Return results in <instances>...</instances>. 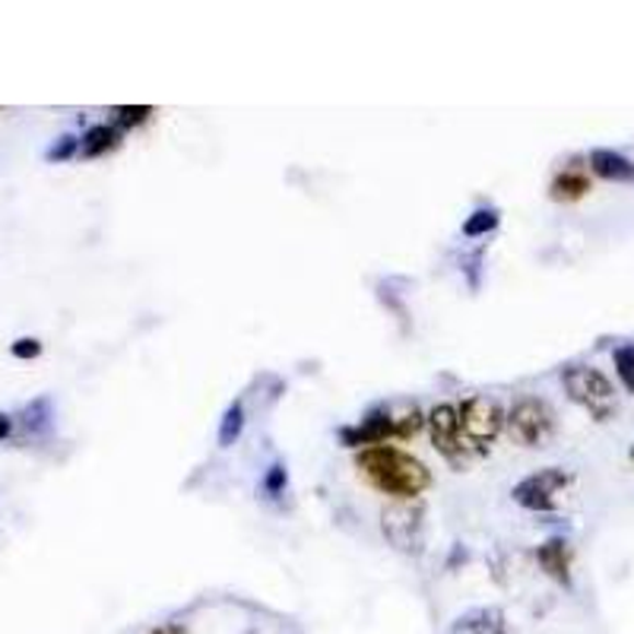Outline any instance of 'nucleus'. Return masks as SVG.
Masks as SVG:
<instances>
[{"mask_svg":"<svg viewBox=\"0 0 634 634\" xmlns=\"http://www.w3.org/2000/svg\"><path fill=\"white\" fill-rule=\"evenodd\" d=\"M537 558H540V565L545 568L549 577H555L562 587H572V549L565 540H549L537 549Z\"/></svg>","mask_w":634,"mask_h":634,"instance_id":"obj_11","label":"nucleus"},{"mask_svg":"<svg viewBox=\"0 0 634 634\" xmlns=\"http://www.w3.org/2000/svg\"><path fill=\"white\" fill-rule=\"evenodd\" d=\"M590 191V178L580 169H565L552 182V197L555 200H580Z\"/></svg>","mask_w":634,"mask_h":634,"instance_id":"obj_12","label":"nucleus"},{"mask_svg":"<svg viewBox=\"0 0 634 634\" xmlns=\"http://www.w3.org/2000/svg\"><path fill=\"white\" fill-rule=\"evenodd\" d=\"M632 460H634V451H632Z\"/></svg>","mask_w":634,"mask_h":634,"instance_id":"obj_25","label":"nucleus"},{"mask_svg":"<svg viewBox=\"0 0 634 634\" xmlns=\"http://www.w3.org/2000/svg\"><path fill=\"white\" fill-rule=\"evenodd\" d=\"M480 261H483V251H476V254L466 261V264H470V267H466V270H470V286H473V289L480 286V276H476V270H480Z\"/></svg>","mask_w":634,"mask_h":634,"instance_id":"obj_22","label":"nucleus"},{"mask_svg":"<svg viewBox=\"0 0 634 634\" xmlns=\"http://www.w3.org/2000/svg\"><path fill=\"white\" fill-rule=\"evenodd\" d=\"M77 147H80L77 137H61L51 150L45 152V155H48V162H64V159H70V155L77 152Z\"/></svg>","mask_w":634,"mask_h":634,"instance_id":"obj_20","label":"nucleus"},{"mask_svg":"<svg viewBox=\"0 0 634 634\" xmlns=\"http://www.w3.org/2000/svg\"><path fill=\"white\" fill-rule=\"evenodd\" d=\"M451 634H511L508 615L498 606H480L463 612L451 625Z\"/></svg>","mask_w":634,"mask_h":634,"instance_id":"obj_9","label":"nucleus"},{"mask_svg":"<svg viewBox=\"0 0 634 634\" xmlns=\"http://www.w3.org/2000/svg\"><path fill=\"white\" fill-rule=\"evenodd\" d=\"M612 362H615V374L622 381V388L629 393H634V346L625 343L612 353Z\"/></svg>","mask_w":634,"mask_h":634,"instance_id":"obj_17","label":"nucleus"},{"mask_svg":"<svg viewBox=\"0 0 634 634\" xmlns=\"http://www.w3.org/2000/svg\"><path fill=\"white\" fill-rule=\"evenodd\" d=\"M562 384L577 406H584L597 423H606L615 413V388L609 384L603 371L590 368V365H572L562 371Z\"/></svg>","mask_w":634,"mask_h":634,"instance_id":"obj_2","label":"nucleus"},{"mask_svg":"<svg viewBox=\"0 0 634 634\" xmlns=\"http://www.w3.org/2000/svg\"><path fill=\"white\" fill-rule=\"evenodd\" d=\"M460 416V431L473 441V445H492L505 425V410L495 396H485V393H473L460 403L457 410Z\"/></svg>","mask_w":634,"mask_h":634,"instance_id":"obj_4","label":"nucleus"},{"mask_svg":"<svg viewBox=\"0 0 634 634\" xmlns=\"http://www.w3.org/2000/svg\"><path fill=\"white\" fill-rule=\"evenodd\" d=\"M590 169L597 178L612 184H634V162L629 155L615 150H593L590 152Z\"/></svg>","mask_w":634,"mask_h":634,"instance_id":"obj_10","label":"nucleus"},{"mask_svg":"<svg viewBox=\"0 0 634 634\" xmlns=\"http://www.w3.org/2000/svg\"><path fill=\"white\" fill-rule=\"evenodd\" d=\"M286 485H289L286 466H283V463H273L270 470L264 473V483H261L264 495H267V498H279V495L286 492Z\"/></svg>","mask_w":634,"mask_h":634,"instance_id":"obj_18","label":"nucleus"},{"mask_svg":"<svg viewBox=\"0 0 634 634\" xmlns=\"http://www.w3.org/2000/svg\"><path fill=\"white\" fill-rule=\"evenodd\" d=\"M242 431H244V406L242 403H232V406L222 413V423H219V435H216L219 448H232V445H239Z\"/></svg>","mask_w":634,"mask_h":634,"instance_id":"obj_14","label":"nucleus"},{"mask_svg":"<svg viewBox=\"0 0 634 634\" xmlns=\"http://www.w3.org/2000/svg\"><path fill=\"white\" fill-rule=\"evenodd\" d=\"M115 115H118V124L122 127H134V124H143L152 115L150 105H137V108H115Z\"/></svg>","mask_w":634,"mask_h":634,"instance_id":"obj_19","label":"nucleus"},{"mask_svg":"<svg viewBox=\"0 0 634 634\" xmlns=\"http://www.w3.org/2000/svg\"><path fill=\"white\" fill-rule=\"evenodd\" d=\"M428 428H431V441L438 453H445L448 460H460L463 445H460V416L451 403H438L428 413Z\"/></svg>","mask_w":634,"mask_h":634,"instance_id":"obj_8","label":"nucleus"},{"mask_svg":"<svg viewBox=\"0 0 634 634\" xmlns=\"http://www.w3.org/2000/svg\"><path fill=\"white\" fill-rule=\"evenodd\" d=\"M115 147H118V130L108 127V124L90 127V130L83 134V140H80V152H83L87 159H95V155L115 150Z\"/></svg>","mask_w":634,"mask_h":634,"instance_id":"obj_13","label":"nucleus"},{"mask_svg":"<svg viewBox=\"0 0 634 634\" xmlns=\"http://www.w3.org/2000/svg\"><path fill=\"white\" fill-rule=\"evenodd\" d=\"M10 428H13V423H10V416H3V413H0V441H3L7 435H10Z\"/></svg>","mask_w":634,"mask_h":634,"instance_id":"obj_24","label":"nucleus"},{"mask_svg":"<svg viewBox=\"0 0 634 634\" xmlns=\"http://www.w3.org/2000/svg\"><path fill=\"white\" fill-rule=\"evenodd\" d=\"M388 438H396L391 406H378L365 416L356 428H343V445L346 448H362V445H381Z\"/></svg>","mask_w":634,"mask_h":634,"instance_id":"obj_7","label":"nucleus"},{"mask_svg":"<svg viewBox=\"0 0 634 634\" xmlns=\"http://www.w3.org/2000/svg\"><path fill=\"white\" fill-rule=\"evenodd\" d=\"M505 423L511 428L514 441L523 445V448H545L555 435V413L537 396L517 400L511 413L505 416Z\"/></svg>","mask_w":634,"mask_h":634,"instance_id":"obj_3","label":"nucleus"},{"mask_svg":"<svg viewBox=\"0 0 634 634\" xmlns=\"http://www.w3.org/2000/svg\"><path fill=\"white\" fill-rule=\"evenodd\" d=\"M51 416H55L51 400H48V396H38V400H32L30 406L23 410V425H26V431H32V435H42V431L51 428Z\"/></svg>","mask_w":634,"mask_h":634,"instance_id":"obj_15","label":"nucleus"},{"mask_svg":"<svg viewBox=\"0 0 634 634\" xmlns=\"http://www.w3.org/2000/svg\"><path fill=\"white\" fill-rule=\"evenodd\" d=\"M498 222H502V212L498 210H476L473 216H466L463 235H466V239H483V235L498 229Z\"/></svg>","mask_w":634,"mask_h":634,"instance_id":"obj_16","label":"nucleus"},{"mask_svg":"<svg viewBox=\"0 0 634 634\" xmlns=\"http://www.w3.org/2000/svg\"><path fill=\"white\" fill-rule=\"evenodd\" d=\"M13 356H16V359H38V356H42V343L32 339V336L16 339V343H13Z\"/></svg>","mask_w":634,"mask_h":634,"instance_id":"obj_21","label":"nucleus"},{"mask_svg":"<svg viewBox=\"0 0 634 634\" xmlns=\"http://www.w3.org/2000/svg\"><path fill=\"white\" fill-rule=\"evenodd\" d=\"M356 463L368 483L381 488L384 495H393L396 502H413L431 485V473L425 470L423 460H416L413 453L400 451V448H391V445L368 448L359 453Z\"/></svg>","mask_w":634,"mask_h":634,"instance_id":"obj_1","label":"nucleus"},{"mask_svg":"<svg viewBox=\"0 0 634 634\" xmlns=\"http://www.w3.org/2000/svg\"><path fill=\"white\" fill-rule=\"evenodd\" d=\"M572 483V473L565 466H545L540 473L520 480V483L511 488V498L527 508V511L537 514H549L555 511V495Z\"/></svg>","mask_w":634,"mask_h":634,"instance_id":"obj_6","label":"nucleus"},{"mask_svg":"<svg viewBox=\"0 0 634 634\" xmlns=\"http://www.w3.org/2000/svg\"><path fill=\"white\" fill-rule=\"evenodd\" d=\"M423 505L393 502L381 511V530L396 552L419 555L423 552Z\"/></svg>","mask_w":634,"mask_h":634,"instance_id":"obj_5","label":"nucleus"},{"mask_svg":"<svg viewBox=\"0 0 634 634\" xmlns=\"http://www.w3.org/2000/svg\"><path fill=\"white\" fill-rule=\"evenodd\" d=\"M150 634H187L182 625H159V629H152Z\"/></svg>","mask_w":634,"mask_h":634,"instance_id":"obj_23","label":"nucleus"}]
</instances>
